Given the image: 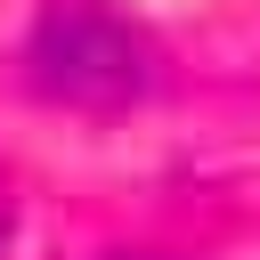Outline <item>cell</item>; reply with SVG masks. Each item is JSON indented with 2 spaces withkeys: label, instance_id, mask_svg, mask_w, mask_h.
<instances>
[{
  "label": "cell",
  "instance_id": "6da1fadb",
  "mask_svg": "<svg viewBox=\"0 0 260 260\" xmlns=\"http://www.w3.org/2000/svg\"><path fill=\"white\" fill-rule=\"evenodd\" d=\"M24 81L41 98H57V106L114 114V106H130L154 81V49L106 0H49L32 41H24Z\"/></svg>",
  "mask_w": 260,
  "mask_h": 260
},
{
  "label": "cell",
  "instance_id": "7a4b0ae2",
  "mask_svg": "<svg viewBox=\"0 0 260 260\" xmlns=\"http://www.w3.org/2000/svg\"><path fill=\"white\" fill-rule=\"evenodd\" d=\"M122 260H154V252H122Z\"/></svg>",
  "mask_w": 260,
  "mask_h": 260
}]
</instances>
